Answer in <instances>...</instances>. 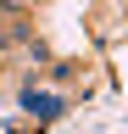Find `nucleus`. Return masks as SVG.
Returning a JSON list of instances; mask_svg holds the SVG:
<instances>
[{
	"label": "nucleus",
	"mask_w": 128,
	"mask_h": 134,
	"mask_svg": "<svg viewBox=\"0 0 128 134\" xmlns=\"http://www.w3.org/2000/svg\"><path fill=\"white\" fill-rule=\"evenodd\" d=\"M22 112H34V117H56L61 100H56L50 90H39V84H28V90H22Z\"/></svg>",
	"instance_id": "obj_1"
}]
</instances>
